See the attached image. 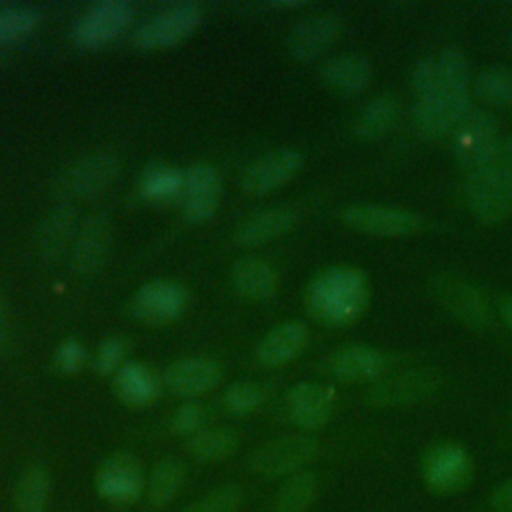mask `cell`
<instances>
[{"instance_id":"7bdbcfd3","label":"cell","mask_w":512,"mask_h":512,"mask_svg":"<svg viewBox=\"0 0 512 512\" xmlns=\"http://www.w3.org/2000/svg\"><path fill=\"white\" fill-rule=\"evenodd\" d=\"M490 510L492 512H512V478L500 484L490 494Z\"/></svg>"},{"instance_id":"9c48e42d","label":"cell","mask_w":512,"mask_h":512,"mask_svg":"<svg viewBox=\"0 0 512 512\" xmlns=\"http://www.w3.org/2000/svg\"><path fill=\"white\" fill-rule=\"evenodd\" d=\"M436 300L462 324L486 328L490 324V306L478 286L456 274H438L430 282Z\"/></svg>"},{"instance_id":"4316f807","label":"cell","mask_w":512,"mask_h":512,"mask_svg":"<svg viewBox=\"0 0 512 512\" xmlns=\"http://www.w3.org/2000/svg\"><path fill=\"white\" fill-rule=\"evenodd\" d=\"M320 76L332 90L354 94L362 92L370 84L372 68L370 62L360 54H338L322 64Z\"/></svg>"},{"instance_id":"6da1fadb","label":"cell","mask_w":512,"mask_h":512,"mask_svg":"<svg viewBox=\"0 0 512 512\" xmlns=\"http://www.w3.org/2000/svg\"><path fill=\"white\" fill-rule=\"evenodd\" d=\"M368 304V278L362 270L336 266L320 272L306 290L308 312L322 324H352Z\"/></svg>"},{"instance_id":"d590c367","label":"cell","mask_w":512,"mask_h":512,"mask_svg":"<svg viewBox=\"0 0 512 512\" xmlns=\"http://www.w3.org/2000/svg\"><path fill=\"white\" fill-rule=\"evenodd\" d=\"M266 398H268V388L264 384L242 380L226 388L222 396V404L234 416H248L260 410Z\"/></svg>"},{"instance_id":"30bf717a","label":"cell","mask_w":512,"mask_h":512,"mask_svg":"<svg viewBox=\"0 0 512 512\" xmlns=\"http://www.w3.org/2000/svg\"><path fill=\"white\" fill-rule=\"evenodd\" d=\"M470 112L472 102L468 90L450 92L416 100L412 108V120L422 136L430 140H440L452 136Z\"/></svg>"},{"instance_id":"4dcf8cb0","label":"cell","mask_w":512,"mask_h":512,"mask_svg":"<svg viewBox=\"0 0 512 512\" xmlns=\"http://www.w3.org/2000/svg\"><path fill=\"white\" fill-rule=\"evenodd\" d=\"M182 188H184V172L162 162H154L146 166V170L140 174V180H138L140 194L150 202H168V200L180 198Z\"/></svg>"},{"instance_id":"ba28073f","label":"cell","mask_w":512,"mask_h":512,"mask_svg":"<svg viewBox=\"0 0 512 512\" xmlns=\"http://www.w3.org/2000/svg\"><path fill=\"white\" fill-rule=\"evenodd\" d=\"M134 6L128 0H100L88 6L72 26V40L86 50L118 38L132 22Z\"/></svg>"},{"instance_id":"3957f363","label":"cell","mask_w":512,"mask_h":512,"mask_svg":"<svg viewBox=\"0 0 512 512\" xmlns=\"http://www.w3.org/2000/svg\"><path fill=\"white\" fill-rule=\"evenodd\" d=\"M120 174V160L112 152H92L66 166L54 180V192L70 200H88L106 192Z\"/></svg>"},{"instance_id":"b9f144b4","label":"cell","mask_w":512,"mask_h":512,"mask_svg":"<svg viewBox=\"0 0 512 512\" xmlns=\"http://www.w3.org/2000/svg\"><path fill=\"white\" fill-rule=\"evenodd\" d=\"M12 352V324H10V310L4 290L0 286V356H8Z\"/></svg>"},{"instance_id":"8d00e7d4","label":"cell","mask_w":512,"mask_h":512,"mask_svg":"<svg viewBox=\"0 0 512 512\" xmlns=\"http://www.w3.org/2000/svg\"><path fill=\"white\" fill-rule=\"evenodd\" d=\"M476 90L482 100L494 106H512V70L494 66L480 72Z\"/></svg>"},{"instance_id":"ee69618b","label":"cell","mask_w":512,"mask_h":512,"mask_svg":"<svg viewBox=\"0 0 512 512\" xmlns=\"http://www.w3.org/2000/svg\"><path fill=\"white\" fill-rule=\"evenodd\" d=\"M498 310H500L504 322L512 328V294H504L498 298Z\"/></svg>"},{"instance_id":"603a6c76","label":"cell","mask_w":512,"mask_h":512,"mask_svg":"<svg viewBox=\"0 0 512 512\" xmlns=\"http://www.w3.org/2000/svg\"><path fill=\"white\" fill-rule=\"evenodd\" d=\"M78 212L72 204L64 202L54 208L38 226L36 246L42 260L54 262L60 260L62 254L72 248V242L78 232Z\"/></svg>"},{"instance_id":"4fadbf2b","label":"cell","mask_w":512,"mask_h":512,"mask_svg":"<svg viewBox=\"0 0 512 512\" xmlns=\"http://www.w3.org/2000/svg\"><path fill=\"white\" fill-rule=\"evenodd\" d=\"M98 494L116 504L136 502L146 490L140 462L128 452H114L106 456L96 470Z\"/></svg>"},{"instance_id":"7c38bea8","label":"cell","mask_w":512,"mask_h":512,"mask_svg":"<svg viewBox=\"0 0 512 512\" xmlns=\"http://www.w3.org/2000/svg\"><path fill=\"white\" fill-rule=\"evenodd\" d=\"M452 138L456 158L468 172L488 162L504 144L498 136L494 118L480 110H472Z\"/></svg>"},{"instance_id":"ab89813d","label":"cell","mask_w":512,"mask_h":512,"mask_svg":"<svg viewBox=\"0 0 512 512\" xmlns=\"http://www.w3.org/2000/svg\"><path fill=\"white\" fill-rule=\"evenodd\" d=\"M128 352V340L120 334L108 336L100 342L94 358V368L98 374H116L124 364V356Z\"/></svg>"},{"instance_id":"5b68a950","label":"cell","mask_w":512,"mask_h":512,"mask_svg":"<svg viewBox=\"0 0 512 512\" xmlns=\"http://www.w3.org/2000/svg\"><path fill=\"white\" fill-rule=\"evenodd\" d=\"M320 452V442L308 434H290L260 444L248 458V468L264 478L292 476Z\"/></svg>"},{"instance_id":"f1b7e54d","label":"cell","mask_w":512,"mask_h":512,"mask_svg":"<svg viewBox=\"0 0 512 512\" xmlns=\"http://www.w3.org/2000/svg\"><path fill=\"white\" fill-rule=\"evenodd\" d=\"M52 480L50 472L42 464L28 466L14 488V510L16 512H44L50 500Z\"/></svg>"},{"instance_id":"e0dca14e","label":"cell","mask_w":512,"mask_h":512,"mask_svg":"<svg viewBox=\"0 0 512 512\" xmlns=\"http://www.w3.org/2000/svg\"><path fill=\"white\" fill-rule=\"evenodd\" d=\"M342 22L334 12H318L302 18L288 34L286 48L298 62L322 56L340 36Z\"/></svg>"},{"instance_id":"60d3db41","label":"cell","mask_w":512,"mask_h":512,"mask_svg":"<svg viewBox=\"0 0 512 512\" xmlns=\"http://www.w3.org/2000/svg\"><path fill=\"white\" fill-rule=\"evenodd\" d=\"M86 362V348L78 338H66L54 350V368L62 374L78 372Z\"/></svg>"},{"instance_id":"484cf974","label":"cell","mask_w":512,"mask_h":512,"mask_svg":"<svg viewBox=\"0 0 512 512\" xmlns=\"http://www.w3.org/2000/svg\"><path fill=\"white\" fill-rule=\"evenodd\" d=\"M308 342V330L300 322H284L262 336L256 346V360L262 366L276 368L294 360Z\"/></svg>"},{"instance_id":"9a60e30c","label":"cell","mask_w":512,"mask_h":512,"mask_svg":"<svg viewBox=\"0 0 512 512\" xmlns=\"http://www.w3.org/2000/svg\"><path fill=\"white\" fill-rule=\"evenodd\" d=\"M302 162V154L294 148L272 150L246 166L240 186L250 196H264L292 180L300 172Z\"/></svg>"},{"instance_id":"44dd1931","label":"cell","mask_w":512,"mask_h":512,"mask_svg":"<svg viewBox=\"0 0 512 512\" xmlns=\"http://www.w3.org/2000/svg\"><path fill=\"white\" fill-rule=\"evenodd\" d=\"M222 178L218 170L206 162L192 164L184 172L182 188V212L192 222L208 220L220 204Z\"/></svg>"},{"instance_id":"2e32d148","label":"cell","mask_w":512,"mask_h":512,"mask_svg":"<svg viewBox=\"0 0 512 512\" xmlns=\"http://www.w3.org/2000/svg\"><path fill=\"white\" fill-rule=\"evenodd\" d=\"M112 246V222L106 214L86 218L72 242V268L78 276H94L108 260Z\"/></svg>"},{"instance_id":"f35d334b","label":"cell","mask_w":512,"mask_h":512,"mask_svg":"<svg viewBox=\"0 0 512 512\" xmlns=\"http://www.w3.org/2000/svg\"><path fill=\"white\" fill-rule=\"evenodd\" d=\"M206 406L198 400H184L170 416L168 428L176 436H194L206 424Z\"/></svg>"},{"instance_id":"277c9868","label":"cell","mask_w":512,"mask_h":512,"mask_svg":"<svg viewBox=\"0 0 512 512\" xmlns=\"http://www.w3.org/2000/svg\"><path fill=\"white\" fill-rule=\"evenodd\" d=\"M202 6L196 2H174L148 16L134 30L140 50H166L186 40L202 22Z\"/></svg>"},{"instance_id":"7a4b0ae2","label":"cell","mask_w":512,"mask_h":512,"mask_svg":"<svg viewBox=\"0 0 512 512\" xmlns=\"http://www.w3.org/2000/svg\"><path fill=\"white\" fill-rule=\"evenodd\" d=\"M464 194L472 214L486 224L502 222L512 214V152L506 144L468 172Z\"/></svg>"},{"instance_id":"7402d4cb","label":"cell","mask_w":512,"mask_h":512,"mask_svg":"<svg viewBox=\"0 0 512 512\" xmlns=\"http://www.w3.org/2000/svg\"><path fill=\"white\" fill-rule=\"evenodd\" d=\"M388 364L390 358L384 352L364 344H348L326 358V372L344 382H358L382 376Z\"/></svg>"},{"instance_id":"5bb4252c","label":"cell","mask_w":512,"mask_h":512,"mask_svg":"<svg viewBox=\"0 0 512 512\" xmlns=\"http://www.w3.org/2000/svg\"><path fill=\"white\" fill-rule=\"evenodd\" d=\"M188 304V292L172 280L146 282L130 302L132 316L144 324H164L178 318Z\"/></svg>"},{"instance_id":"cb8c5ba5","label":"cell","mask_w":512,"mask_h":512,"mask_svg":"<svg viewBox=\"0 0 512 512\" xmlns=\"http://www.w3.org/2000/svg\"><path fill=\"white\" fill-rule=\"evenodd\" d=\"M112 388L122 404L144 408L154 404L160 396L162 380L150 366L142 362H124L114 374Z\"/></svg>"},{"instance_id":"ffe728a7","label":"cell","mask_w":512,"mask_h":512,"mask_svg":"<svg viewBox=\"0 0 512 512\" xmlns=\"http://www.w3.org/2000/svg\"><path fill=\"white\" fill-rule=\"evenodd\" d=\"M334 404V390L316 382H300L292 386L284 398L288 420L302 430L322 428L330 420Z\"/></svg>"},{"instance_id":"52a82bcc","label":"cell","mask_w":512,"mask_h":512,"mask_svg":"<svg viewBox=\"0 0 512 512\" xmlns=\"http://www.w3.org/2000/svg\"><path fill=\"white\" fill-rule=\"evenodd\" d=\"M468 62L456 48H444L420 60L412 72V90L420 98L468 90Z\"/></svg>"},{"instance_id":"83f0119b","label":"cell","mask_w":512,"mask_h":512,"mask_svg":"<svg viewBox=\"0 0 512 512\" xmlns=\"http://www.w3.org/2000/svg\"><path fill=\"white\" fill-rule=\"evenodd\" d=\"M232 288L246 300L262 302L274 296L278 288V276L274 268L258 258H242L230 270Z\"/></svg>"},{"instance_id":"d4e9b609","label":"cell","mask_w":512,"mask_h":512,"mask_svg":"<svg viewBox=\"0 0 512 512\" xmlns=\"http://www.w3.org/2000/svg\"><path fill=\"white\" fill-rule=\"evenodd\" d=\"M294 224H296V212L292 208L272 206L242 220L234 232V240L238 246H244V248L260 246L282 236Z\"/></svg>"},{"instance_id":"8fae6325","label":"cell","mask_w":512,"mask_h":512,"mask_svg":"<svg viewBox=\"0 0 512 512\" xmlns=\"http://www.w3.org/2000/svg\"><path fill=\"white\" fill-rule=\"evenodd\" d=\"M342 222L358 232L374 236H410L422 228V218L406 208L386 204H352L342 212Z\"/></svg>"},{"instance_id":"74e56055","label":"cell","mask_w":512,"mask_h":512,"mask_svg":"<svg viewBox=\"0 0 512 512\" xmlns=\"http://www.w3.org/2000/svg\"><path fill=\"white\" fill-rule=\"evenodd\" d=\"M242 500L244 492L238 484H222L188 504L182 512H238Z\"/></svg>"},{"instance_id":"e575fe53","label":"cell","mask_w":512,"mask_h":512,"mask_svg":"<svg viewBox=\"0 0 512 512\" xmlns=\"http://www.w3.org/2000/svg\"><path fill=\"white\" fill-rule=\"evenodd\" d=\"M40 12L26 4H0V44L16 42L34 32Z\"/></svg>"},{"instance_id":"ac0fdd59","label":"cell","mask_w":512,"mask_h":512,"mask_svg":"<svg viewBox=\"0 0 512 512\" xmlns=\"http://www.w3.org/2000/svg\"><path fill=\"white\" fill-rule=\"evenodd\" d=\"M440 384V376L434 370H408L376 382L366 392V402L372 406H406L430 396Z\"/></svg>"},{"instance_id":"f546056e","label":"cell","mask_w":512,"mask_h":512,"mask_svg":"<svg viewBox=\"0 0 512 512\" xmlns=\"http://www.w3.org/2000/svg\"><path fill=\"white\" fill-rule=\"evenodd\" d=\"M186 480V464L178 458L160 460L148 482H146V500L152 508H162L174 500Z\"/></svg>"},{"instance_id":"d6a6232c","label":"cell","mask_w":512,"mask_h":512,"mask_svg":"<svg viewBox=\"0 0 512 512\" xmlns=\"http://www.w3.org/2000/svg\"><path fill=\"white\" fill-rule=\"evenodd\" d=\"M318 496V478L310 470H300L278 488L274 512H306Z\"/></svg>"},{"instance_id":"836d02e7","label":"cell","mask_w":512,"mask_h":512,"mask_svg":"<svg viewBox=\"0 0 512 512\" xmlns=\"http://www.w3.org/2000/svg\"><path fill=\"white\" fill-rule=\"evenodd\" d=\"M398 116V100L392 94H380L370 100L354 122V132L364 140H374L386 134Z\"/></svg>"},{"instance_id":"d6986e66","label":"cell","mask_w":512,"mask_h":512,"mask_svg":"<svg viewBox=\"0 0 512 512\" xmlns=\"http://www.w3.org/2000/svg\"><path fill=\"white\" fill-rule=\"evenodd\" d=\"M222 380V368L216 360L204 356H186L178 358L166 366L162 384L186 400L202 396L214 390Z\"/></svg>"},{"instance_id":"1f68e13d","label":"cell","mask_w":512,"mask_h":512,"mask_svg":"<svg viewBox=\"0 0 512 512\" xmlns=\"http://www.w3.org/2000/svg\"><path fill=\"white\" fill-rule=\"evenodd\" d=\"M238 448V434L232 428H202L188 440V452L198 462H220Z\"/></svg>"},{"instance_id":"8992f818","label":"cell","mask_w":512,"mask_h":512,"mask_svg":"<svg viewBox=\"0 0 512 512\" xmlns=\"http://www.w3.org/2000/svg\"><path fill=\"white\" fill-rule=\"evenodd\" d=\"M472 476V458L466 452V448L456 442L436 444L424 456L422 478L432 494H458L470 486Z\"/></svg>"}]
</instances>
